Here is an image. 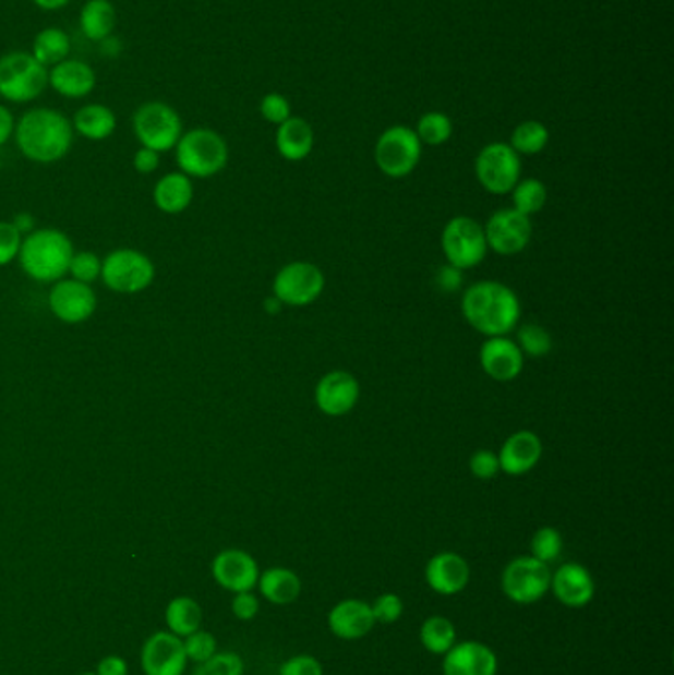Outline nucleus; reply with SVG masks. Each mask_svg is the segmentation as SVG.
I'll use <instances>...</instances> for the list:
<instances>
[{"mask_svg": "<svg viewBox=\"0 0 674 675\" xmlns=\"http://www.w3.org/2000/svg\"><path fill=\"white\" fill-rule=\"evenodd\" d=\"M232 613L238 620H253L260 613V599L252 591L236 592L232 599Z\"/></svg>", "mask_w": 674, "mask_h": 675, "instance_id": "49530a36", "label": "nucleus"}, {"mask_svg": "<svg viewBox=\"0 0 674 675\" xmlns=\"http://www.w3.org/2000/svg\"><path fill=\"white\" fill-rule=\"evenodd\" d=\"M75 135L92 143H101L116 133L117 114L109 105L85 104L72 117Z\"/></svg>", "mask_w": 674, "mask_h": 675, "instance_id": "a878e982", "label": "nucleus"}, {"mask_svg": "<svg viewBox=\"0 0 674 675\" xmlns=\"http://www.w3.org/2000/svg\"><path fill=\"white\" fill-rule=\"evenodd\" d=\"M550 565L532 555H520L506 565L501 575V589L510 603L534 604L550 592Z\"/></svg>", "mask_w": 674, "mask_h": 675, "instance_id": "6e6552de", "label": "nucleus"}, {"mask_svg": "<svg viewBox=\"0 0 674 675\" xmlns=\"http://www.w3.org/2000/svg\"><path fill=\"white\" fill-rule=\"evenodd\" d=\"M12 224L19 228L22 236H28L31 231L36 229V219L32 218L28 212H21L19 216H14V219H11Z\"/></svg>", "mask_w": 674, "mask_h": 675, "instance_id": "603ef678", "label": "nucleus"}, {"mask_svg": "<svg viewBox=\"0 0 674 675\" xmlns=\"http://www.w3.org/2000/svg\"><path fill=\"white\" fill-rule=\"evenodd\" d=\"M157 267L147 253L139 250H121L107 253L101 260V282L117 294H141L155 282Z\"/></svg>", "mask_w": 674, "mask_h": 675, "instance_id": "0eeeda50", "label": "nucleus"}, {"mask_svg": "<svg viewBox=\"0 0 674 675\" xmlns=\"http://www.w3.org/2000/svg\"><path fill=\"white\" fill-rule=\"evenodd\" d=\"M257 589L267 603L287 606L296 603L303 591V582L299 575L287 567H269L260 572Z\"/></svg>", "mask_w": 674, "mask_h": 675, "instance_id": "c85d7f7f", "label": "nucleus"}, {"mask_svg": "<svg viewBox=\"0 0 674 675\" xmlns=\"http://www.w3.org/2000/svg\"><path fill=\"white\" fill-rule=\"evenodd\" d=\"M230 148L226 138L208 126L184 131L174 146V162L189 178H212L228 167Z\"/></svg>", "mask_w": 674, "mask_h": 675, "instance_id": "20e7f679", "label": "nucleus"}, {"mask_svg": "<svg viewBox=\"0 0 674 675\" xmlns=\"http://www.w3.org/2000/svg\"><path fill=\"white\" fill-rule=\"evenodd\" d=\"M469 468H471L474 479L493 480L501 472L498 455L493 450H477L469 460Z\"/></svg>", "mask_w": 674, "mask_h": 675, "instance_id": "a18cd8bd", "label": "nucleus"}, {"mask_svg": "<svg viewBox=\"0 0 674 675\" xmlns=\"http://www.w3.org/2000/svg\"><path fill=\"white\" fill-rule=\"evenodd\" d=\"M31 53L44 68H53L72 53V38L60 26H46L34 36Z\"/></svg>", "mask_w": 674, "mask_h": 675, "instance_id": "c756f323", "label": "nucleus"}, {"mask_svg": "<svg viewBox=\"0 0 674 675\" xmlns=\"http://www.w3.org/2000/svg\"><path fill=\"white\" fill-rule=\"evenodd\" d=\"M165 620L169 626V632L179 636V638H186L202 626L201 604L190 596H177L167 606Z\"/></svg>", "mask_w": 674, "mask_h": 675, "instance_id": "2f4dec72", "label": "nucleus"}, {"mask_svg": "<svg viewBox=\"0 0 674 675\" xmlns=\"http://www.w3.org/2000/svg\"><path fill=\"white\" fill-rule=\"evenodd\" d=\"M129 674V665L121 655H107L99 664H97V674L95 675H127Z\"/></svg>", "mask_w": 674, "mask_h": 675, "instance_id": "3c124183", "label": "nucleus"}, {"mask_svg": "<svg viewBox=\"0 0 674 675\" xmlns=\"http://www.w3.org/2000/svg\"><path fill=\"white\" fill-rule=\"evenodd\" d=\"M313 145H315V133L305 119L289 117L285 123L277 126L275 146L285 160H291V162L303 160L311 155Z\"/></svg>", "mask_w": 674, "mask_h": 675, "instance_id": "bb28decb", "label": "nucleus"}, {"mask_svg": "<svg viewBox=\"0 0 674 675\" xmlns=\"http://www.w3.org/2000/svg\"><path fill=\"white\" fill-rule=\"evenodd\" d=\"M443 255L457 269H473L486 257L485 229L473 218L449 219L442 233Z\"/></svg>", "mask_w": 674, "mask_h": 675, "instance_id": "1a4fd4ad", "label": "nucleus"}, {"mask_svg": "<svg viewBox=\"0 0 674 675\" xmlns=\"http://www.w3.org/2000/svg\"><path fill=\"white\" fill-rule=\"evenodd\" d=\"M212 577L226 591H253L260 579V565L248 551L224 550L212 562Z\"/></svg>", "mask_w": 674, "mask_h": 675, "instance_id": "dca6fc26", "label": "nucleus"}, {"mask_svg": "<svg viewBox=\"0 0 674 675\" xmlns=\"http://www.w3.org/2000/svg\"><path fill=\"white\" fill-rule=\"evenodd\" d=\"M279 675H325V670L315 655L299 654L279 665Z\"/></svg>", "mask_w": 674, "mask_h": 675, "instance_id": "c03bdc74", "label": "nucleus"}, {"mask_svg": "<svg viewBox=\"0 0 674 675\" xmlns=\"http://www.w3.org/2000/svg\"><path fill=\"white\" fill-rule=\"evenodd\" d=\"M471 581V567L464 555L455 551L435 553L425 565V582L435 594L455 596Z\"/></svg>", "mask_w": 674, "mask_h": 675, "instance_id": "a211bd4d", "label": "nucleus"}, {"mask_svg": "<svg viewBox=\"0 0 674 675\" xmlns=\"http://www.w3.org/2000/svg\"><path fill=\"white\" fill-rule=\"evenodd\" d=\"M242 655L236 652H216L206 662L196 664L194 675H243Z\"/></svg>", "mask_w": 674, "mask_h": 675, "instance_id": "58836bf2", "label": "nucleus"}, {"mask_svg": "<svg viewBox=\"0 0 674 675\" xmlns=\"http://www.w3.org/2000/svg\"><path fill=\"white\" fill-rule=\"evenodd\" d=\"M442 670L443 675H496L498 658L485 642L465 640L443 655Z\"/></svg>", "mask_w": 674, "mask_h": 675, "instance_id": "aec40b11", "label": "nucleus"}, {"mask_svg": "<svg viewBox=\"0 0 674 675\" xmlns=\"http://www.w3.org/2000/svg\"><path fill=\"white\" fill-rule=\"evenodd\" d=\"M260 113L267 123L279 126L291 117V105L285 95L267 94L260 104Z\"/></svg>", "mask_w": 674, "mask_h": 675, "instance_id": "37998d69", "label": "nucleus"}, {"mask_svg": "<svg viewBox=\"0 0 674 675\" xmlns=\"http://www.w3.org/2000/svg\"><path fill=\"white\" fill-rule=\"evenodd\" d=\"M542 458V441L532 431H517L508 436L498 453V465L505 474L522 477Z\"/></svg>", "mask_w": 674, "mask_h": 675, "instance_id": "b1692460", "label": "nucleus"}, {"mask_svg": "<svg viewBox=\"0 0 674 675\" xmlns=\"http://www.w3.org/2000/svg\"><path fill=\"white\" fill-rule=\"evenodd\" d=\"M520 155L508 143L486 145L474 160V174L479 184L495 196L510 194V190L520 180Z\"/></svg>", "mask_w": 674, "mask_h": 675, "instance_id": "9b49d317", "label": "nucleus"}, {"mask_svg": "<svg viewBox=\"0 0 674 675\" xmlns=\"http://www.w3.org/2000/svg\"><path fill=\"white\" fill-rule=\"evenodd\" d=\"M370 608L376 624H394L398 623L404 614V601L396 592H384L374 599V603H370Z\"/></svg>", "mask_w": 674, "mask_h": 675, "instance_id": "a19ab883", "label": "nucleus"}, {"mask_svg": "<svg viewBox=\"0 0 674 675\" xmlns=\"http://www.w3.org/2000/svg\"><path fill=\"white\" fill-rule=\"evenodd\" d=\"M131 125L139 145L157 150L158 155L174 150L184 133L179 111L165 101H145L139 105Z\"/></svg>", "mask_w": 674, "mask_h": 675, "instance_id": "423d86ee", "label": "nucleus"}, {"mask_svg": "<svg viewBox=\"0 0 674 675\" xmlns=\"http://www.w3.org/2000/svg\"><path fill=\"white\" fill-rule=\"evenodd\" d=\"M510 196H513V208L530 218L546 206L549 188L544 186V182H540L538 178H527V180H518L517 186L510 190Z\"/></svg>", "mask_w": 674, "mask_h": 675, "instance_id": "473e14b6", "label": "nucleus"}, {"mask_svg": "<svg viewBox=\"0 0 674 675\" xmlns=\"http://www.w3.org/2000/svg\"><path fill=\"white\" fill-rule=\"evenodd\" d=\"M80 675H95V674H80Z\"/></svg>", "mask_w": 674, "mask_h": 675, "instance_id": "4d7b16f0", "label": "nucleus"}, {"mask_svg": "<svg viewBox=\"0 0 674 675\" xmlns=\"http://www.w3.org/2000/svg\"><path fill=\"white\" fill-rule=\"evenodd\" d=\"M550 592L568 608H583L595 596V581L580 563H564L552 572Z\"/></svg>", "mask_w": 674, "mask_h": 675, "instance_id": "412c9836", "label": "nucleus"}, {"mask_svg": "<svg viewBox=\"0 0 674 675\" xmlns=\"http://www.w3.org/2000/svg\"><path fill=\"white\" fill-rule=\"evenodd\" d=\"M48 89V68L31 52L0 56V99L12 105H26L43 97Z\"/></svg>", "mask_w": 674, "mask_h": 675, "instance_id": "39448f33", "label": "nucleus"}, {"mask_svg": "<svg viewBox=\"0 0 674 675\" xmlns=\"http://www.w3.org/2000/svg\"><path fill=\"white\" fill-rule=\"evenodd\" d=\"M158 167H160V155L157 150L139 146L137 153L133 155V168L137 170L139 174H143V177L155 174Z\"/></svg>", "mask_w": 674, "mask_h": 675, "instance_id": "de8ad7c7", "label": "nucleus"}, {"mask_svg": "<svg viewBox=\"0 0 674 675\" xmlns=\"http://www.w3.org/2000/svg\"><path fill=\"white\" fill-rule=\"evenodd\" d=\"M68 275L70 279L92 285L101 277V257L94 251H74Z\"/></svg>", "mask_w": 674, "mask_h": 675, "instance_id": "4c0bfd02", "label": "nucleus"}, {"mask_svg": "<svg viewBox=\"0 0 674 675\" xmlns=\"http://www.w3.org/2000/svg\"><path fill=\"white\" fill-rule=\"evenodd\" d=\"M182 644H184V652H186L189 662H194V664H202L218 652L216 638L208 630H202V628L186 636Z\"/></svg>", "mask_w": 674, "mask_h": 675, "instance_id": "ea45409f", "label": "nucleus"}, {"mask_svg": "<svg viewBox=\"0 0 674 675\" xmlns=\"http://www.w3.org/2000/svg\"><path fill=\"white\" fill-rule=\"evenodd\" d=\"M99 48H101V52L106 53L107 58H117V56L121 53V50H123V44H121V40L113 34V36H109L104 43H99Z\"/></svg>", "mask_w": 674, "mask_h": 675, "instance_id": "5fc2aeb1", "label": "nucleus"}, {"mask_svg": "<svg viewBox=\"0 0 674 675\" xmlns=\"http://www.w3.org/2000/svg\"><path fill=\"white\" fill-rule=\"evenodd\" d=\"M479 362L483 372L495 382H513L522 372L525 355L515 340L506 336H495L481 346Z\"/></svg>", "mask_w": 674, "mask_h": 675, "instance_id": "4be33fe9", "label": "nucleus"}, {"mask_svg": "<svg viewBox=\"0 0 674 675\" xmlns=\"http://www.w3.org/2000/svg\"><path fill=\"white\" fill-rule=\"evenodd\" d=\"M281 306H284V304L277 301L275 297H272V299H267V301H265V311L272 312V314L281 311Z\"/></svg>", "mask_w": 674, "mask_h": 675, "instance_id": "6e6d98bb", "label": "nucleus"}, {"mask_svg": "<svg viewBox=\"0 0 674 675\" xmlns=\"http://www.w3.org/2000/svg\"><path fill=\"white\" fill-rule=\"evenodd\" d=\"M32 4L44 12H56L62 11L68 4H72V0H32Z\"/></svg>", "mask_w": 674, "mask_h": 675, "instance_id": "864d4df0", "label": "nucleus"}, {"mask_svg": "<svg viewBox=\"0 0 674 675\" xmlns=\"http://www.w3.org/2000/svg\"><path fill=\"white\" fill-rule=\"evenodd\" d=\"M550 133L540 121H525L513 131L510 143L517 155H538L549 145Z\"/></svg>", "mask_w": 674, "mask_h": 675, "instance_id": "72a5a7b5", "label": "nucleus"}, {"mask_svg": "<svg viewBox=\"0 0 674 675\" xmlns=\"http://www.w3.org/2000/svg\"><path fill=\"white\" fill-rule=\"evenodd\" d=\"M464 270L457 269L454 265H445L440 270V275H437V285L442 287L445 292H455L461 289V285H464V275H461Z\"/></svg>", "mask_w": 674, "mask_h": 675, "instance_id": "09e8293b", "label": "nucleus"}, {"mask_svg": "<svg viewBox=\"0 0 674 675\" xmlns=\"http://www.w3.org/2000/svg\"><path fill=\"white\" fill-rule=\"evenodd\" d=\"M420 642L425 652L445 655L457 642V628L447 616L433 614L423 620L422 628H420Z\"/></svg>", "mask_w": 674, "mask_h": 675, "instance_id": "7c9ffc66", "label": "nucleus"}, {"mask_svg": "<svg viewBox=\"0 0 674 675\" xmlns=\"http://www.w3.org/2000/svg\"><path fill=\"white\" fill-rule=\"evenodd\" d=\"M483 229L489 250L498 255H517L532 240V221L515 208L496 209Z\"/></svg>", "mask_w": 674, "mask_h": 675, "instance_id": "4468645a", "label": "nucleus"}, {"mask_svg": "<svg viewBox=\"0 0 674 675\" xmlns=\"http://www.w3.org/2000/svg\"><path fill=\"white\" fill-rule=\"evenodd\" d=\"M48 309L60 323L70 326L87 323L97 311V294L92 285L63 277L48 292Z\"/></svg>", "mask_w": 674, "mask_h": 675, "instance_id": "ddd939ff", "label": "nucleus"}, {"mask_svg": "<svg viewBox=\"0 0 674 675\" xmlns=\"http://www.w3.org/2000/svg\"><path fill=\"white\" fill-rule=\"evenodd\" d=\"M74 243L58 228H36L22 240L19 263L32 281L53 285L68 275Z\"/></svg>", "mask_w": 674, "mask_h": 675, "instance_id": "7ed1b4c3", "label": "nucleus"}, {"mask_svg": "<svg viewBox=\"0 0 674 675\" xmlns=\"http://www.w3.org/2000/svg\"><path fill=\"white\" fill-rule=\"evenodd\" d=\"M189 664L184 644L172 632H155L148 636L141 650V667L145 675H182Z\"/></svg>", "mask_w": 674, "mask_h": 675, "instance_id": "2eb2a0df", "label": "nucleus"}, {"mask_svg": "<svg viewBox=\"0 0 674 675\" xmlns=\"http://www.w3.org/2000/svg\"><path fill=\"white\" fill-rule=\"evenodd\" d=\"M328 630L335 634L340 640H360L369 636L376 620L370 608V603L359 601V599H345L335 604L327 614Z\"/></svg>", "mask_w": 674, "mask_h": 675, "instance_id": "5701e85b", "label": "nucleus"}, {"mask_svg": "<svg viewBox=\"0 0 674 675\" xmlns=\"http://www.w3.org/2000/svg\"><path fill=\"white\" fill-rule=\"evenodd\" d=\"M194 200V184L192 178L182 174L180 170L167 172L157 180L153 188V204L158 212L167 216H179L190 208Z\"/></svg>", "mask_w": 674, "mask_h": 675, "instance_id": "393cba45", "label": "nucleus"}, {"mask_svg": "<svg viewBox=\"0 0 674 675\" xmlns=\"http://www.w3.org/2000/svg\"><path fill=\"white\" fill-rule=\"evenodd\" d=\"M416 135H418L422 145H445L454 135V123L447 114L432 111V113L423 114L422 119L418 121Z\"/></svg>", "mask_w": 674, "mask_h": 675, "instance_id": "f704fd0d", "label": "nucleus"}, {"mask_svg": "<svg viewBox=\"0 0 674 675\" xmlns=\"http://www.w3.org/2000/svg\"><path fill=\"white\" fill-rule=\"evenodd\" d=\"M274 297L287 306H309L325 291V275L313 263L293 261L277 270Z\"/></svg>", "mask_w": 674, "mask_h": 675, "instance_id": "f8f14e48", "label": "nucleus"}, {"mask_svg": "<svg viewBox=\"0 0 674 675\" xmlns=\"http://www.w3.org/2000/svg\"><path fill=\"white\" fill-rule=\"evenodd\" d=\"M22 236L12 221H0V267H7L19 260Z\"/></svg>", "mask_w": 674, "mask_h": 675, "instance_id": "79ce46f5", "label": "nucleus"}, {"mask_svg": "<svg viewBox=\"0 0 674 675\" xmlns=\"http://www.w3.org/2000/svg\"><path fill=\"white\" fill-rule=\"evenodd\" d=\"M461 311L465 321L486 338L508 336L520 321L517 292L498 281H481L464 292Z\"/></svg>", "mask_w": 674, "mask_h": 675, "instance_id": "f03ea898", "label": "nucleus"}, {"mask_svg": "<svg viewBox=\"0 0 674 675\" xmlns=\"http://www.w3.org/2000/svg\"><path fill=\"white\" fill-rule=\"evenodd\" d=\"M515 342L522 355H530V358H544L552 352V334L540 324H522L517 330Z\"/></svg>", "mask_w": 674, "mask_h": 675, "instance_id": "c9c22d12", "label": "nucleus"}, {"mask_svg": "<svg viewBox=\"0 0 674 675\" xmlns=\"http://www.w3.org/2000/svg\"><path fill=\"white\" fill-rule=\"evenodd\" d=\"M420 158L422 143L410 126L396 125L386 129L374 148L376 165L390 178L408 177L420 165Z\"/></svg>", "mask_w": 674, "mask_h": 675, "instance_id": "9d476101", "label": "nucleus"}, {"mask_svg": "<svg viewBox=\"0 0 674 675\" xmlns=\"http://www.w3.org/2000/svg\"><path fill=\"white\" fill-rule=\"evenodd\" d=\"M14 143L34 165H53L70 155L74 146L72 119L52 107H32L16 119Z\"/></svg>", "mask_w": 674, "mask_h": 675, "instance_id": "f257e3e1", "label": "nucleus"}, {"mask_svg": "<svg viewBox=\"0 0 674 675\" xmlns=\"http://www.w3.org/2000/svg\"><path fill=\"white\" fill-rule=\"evenodd\" d=\"M14 129H16V117L9 109V105L0 104V148L14 136Z\"/></svg>", "mask_w": 674, "mask_h": 675, "instance_id": "8fccbe9b", "label": "nucleus"}, {"mask_svg": "<svg viewBox=\"0 0 674 675\" xmlns=\"http://www.w3.org/2000/svg\"><path fill=\"white\" fill-rule=\"evenodd\" d=\"M359 399V379L342 370L323 375L315 387L316 407L328 417L347 415L357 407Z\"/></svg>", "mask_w": 674, "mask_h": 675, "instance_id": "f3484780", "label": "nucleus"}, {"mask_svg": "<svg viewBox=\"0 0 674 675\" xmlns=\"http://www.w3.org/2000/svg\"><path fill=\"white\" fill-rule=\"evenodd\" d=\"M77 24L85 40L94 44L104 43L116 34V4L111 0H85Z\"/></svg>", "mask_w": 674, "mask_h": 675, "instance_id": "cd10ccee", "label": "nucleus"}, {"mask_svg": "<svg viewBox=\"0 0 674 675\" xmlns=\"http://www.w3.org/2000/svg\"><path fill=\"white\" fill-rule=\"evenodd\" d=\"M48 87L63 99H85L97 87V72L92 63L70 56L48 70Z\"/></svg>", "mask_w": 674, "mask_h": 675, "instance_id": "6ab92c4d", "label": "nucleus"}, {"mask_svg": "<svg viewBox=\"0 0 674 675\" xmlns=\"http://www.w3.org/2000/svg\"><path fill=\"white\" fill-rule=\"evenodd\" d=\"M562 550H564V538L556 528L549 526L540 528L530 540V555L546 565L558 562Z\"/></svg>", "mask_w": 674, "mask_h": 675, "instance_id": "e433bc0d", "label": "nucleus"}]
</instances>
